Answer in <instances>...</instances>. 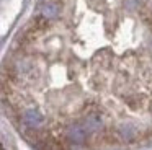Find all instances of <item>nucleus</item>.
Here are the masks:
<instances>
[{"mask_svg": "<svg viewBox=\"0 0 152 150\" xmlns=\"http://www.w3.org/2000/svg\"><path fill=\"white\" fill-rule=\"evenodd\" d=\"M23 121L30 127H38L43 122V116H41L39 111H36V109H26L23 113Z\"/></svg>", "mask_w": 152, "mask_h": 150, "instance_id": "1", "label": "nucleus"}, {"mask_svg": "<svg viewBox=\"0 0 152 150\" xmlns=\"http://www.w3.org/2000/svg\"><path fill=\"white\" fill-rule=\"evenodd\" d=\"M56 12H57L56 5H48V7H44V10H43V13H44L46 18H53V16L56 15Z\"/></svg>", "mask_w": 152, "mask_h": 150, "instance_id": "3", "label": "nucleus"}, {"mask_svg": "<svg viewBox=\"0 0 152 150\" xmlns=\"http://www.w3.org/2000/svg\"><path fill=\"white\" fill-rule=\"evenodd\" d=\"M69 137L74 140V142L80 143V142H83V139H85V132H83L82 127H74V129L69 132Z\"/></svg>", "mask_w": 152, "mask_h": 150, "instance_id": "2", "label": "nucleus"}]
</instances>
